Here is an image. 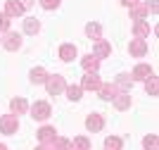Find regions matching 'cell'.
Listing matches in <instances>:
<instances>
[{
    "instance_id": "cell-30",
    "label": "cell",
    "mask_w": 159,
    "mask_h": 150,
    "mask_svg": "<svg viewBox=\"0 0 159 150\" xmlns=\"http://www.w3.org/2000/svg\"><path fill=\"white\" fill-rule=\"evenodd\" d=\"M0 31H10V17L5 12H0Z\"/></svg>"
},
{
    "instance_id": "cell-16",
    "label": "cell",
    "mask_w": 159,
    "mask_h": 150,
    "mask_svg": "<svg viewBox=\"0 0 159 150\" xmlns=\"http://www.w3.org/2000/svg\"><path fill=\"white\" fill-rule=\"evenodd\" d=\"M76 55H79V52H76V46H71V43H64V46L60 48V60H64V62H71Z\"/></svg>"
},
{
    "instance_id": "cell-5",
    "label": "cell",
    "mask_w": 159,
    "mask_h": 150,
    "mask_svg": "<svg viewBox=\"0 0 159 150\" xmlns=\"http://www.w3.org/2000/svg\"><path fill=\"white\" fill-rule=\"evenodd\" d=\"M2 46H5V50H10V52L19 50V48H21V36H19V33H14V31H7L5 38H2Z\"/></svg>"
},
{
    "instance_id": "cell-15",
    "label": "cell",
    "mask_w": 159,
    "mask_h": 150,
    "mask_svg": "<svg viewBox=\"0 0 159 150\" xmlns=\"http://www.w3.org/2000/svg\"><path fill=\"white\" fill-rule=\"evenodd\" d=\"M10 110H12V114H24L29 110V103L24 98H12L10 100Z\"/></svg>"
},
{
    "instance_id": "cell-17",
    "label": "cell",
    "mask_w": 159,
    "mask_h": 150,
    "mask_svg": "<svg viewBox=\"0 0 159 150\" xmlns=\"http://www.w3.org/2000/svg\"><path fill=\"white\" fill-rule=\"evenodd\" d=\"M81 67H83L86 72H98V67H100V60L95 57L93 52H90V55H86V57L81 60Z\"/></svg>"
},
{
    "instance_id": "cell-32",
    "label": "cell",
    "mask_w": 159,
    "mask_h": 150,
    "mask_svg": "<svg viewBox=\"0 0 159 150\" xmlns=\"http://www.w3.org/2000/svg\"><path fill=\"white\" fill-rule=\"evenodd\" d=\"M17 2H19L24 10H29V7H33V2H36V0H17Z\"/></svg>"
},
{
    "instance_id": "cell-8",
    "label": "cell",
    "mask_w": 159,
    "mask_h": 150,
    "mask_svg": "<svg viewBox=\"0 0 159 150\" xmlns=\"http://www.w3.org/2000/svg\"><path fill=\"white\" fill-rule=\"evenodd\" d=\"M128 52H131L133 57H143V55L147 52L145 38H133V41H131V46H128Z\"/></svg>"
},
{
    "instance_id": "cell-4",
    "label": "cell",
    "mask_w": 159,
    "mask_h": 150,
    "mask_svg": "<svg viewBox=\"0 0 159 150\" xmlns=\"http://www.w3.org/2000/svg\"><path fill=\"white\" fill-rule=\"evenodd\" d=\"M100 86H102V79L98 76V72H86V76L81 81V88H86V91H98Z\"/></svg>"
},
{
    "instance_id": "cell-23",
    "label": "cell",
    "mask_w": 159,
    "mask_h": 150,
    "mask_svg": "<svg viewBox=\"0 0 159 150\" xmlns=\"http://www.w3.org/2000/svg\"><path fill=\"white\" fill-rule=\"evenodd\" d=\"M50 76V74L43 69V67H36V69H31V81L33 84H45V79Z\"/></svg>"
},
{
    "instance_id": "cell-34",
    "label": "cell",
    "mask_w": 159,
    "mask_h": 150,
    "mask_svg": "<svg viewBox=\"0 0 159 150\" xmlns=\"http://www.w3.org/2000/svg\"><path fill=\"white\" fill-rule=\"evenodd\" d=\"M36 150H52V148H50V145H38Z\"/></svg>"
},
{
    "instance_id": "cell-31",
    "label": "cell",
    "mask_w": 159,
    "mask_h": 150,
    "mask_svg": "<svg viewBox=\"0 0 159 150\" xmlns=\"http://www.w3.org/2000/svg\"><path fill=\"white\" fill-rule=\"evenodd\" d=\"M147 5V12H152V14H157V10H159V5H157V0H150V2H145Z\"/></svg>"
},
{
    "instance_id": "cell-9",
    "label": "cell",
    "mask_w": 159,
    "mask_h": 150,
    "mask_svg": "<svg viewBox=\"0 0 159 150\" xmlns=\"http://www.w3.org/2000/svg\"><path fill=\"white\" fill-rule=\"evenodd\" d=\"M102 126H105V119H102V114H88L86 119V129L88 131H93V133H98V131H102Z\"/></svg>"
},
{
    "instance_id": "cell-2",
    "label": "cell",
    "mask_w": 159,
    "mask_h": 150,
    "mask_svg": "<svg viewBox=\"0 0 159 150\" xmlns=\"http://www.w3.org/2000/svg\"><path fill=\"white\" fill-rule=\"evenodd\" d=\"M17 129H19L17 114H2V117H0V133L12 136V133H17Z\"/></svg>"
},
{
    "instance_id": "cell-24",
    "label": "cell",
    "mask_w": 159,
    "mask_h": 150,
    "mask_svg": "<svg viewBox=\"0 0 159 150\" xmlns=\"http://www.w3.org/2000/svg\"><path fill=\"white\" fill-rule=\"evenodd\" d=\"M145 91H147V95H157V93H159V81H157V76L145 79Z\"/></svg>"
},
{
    "instance_id": "cell-11",
    "label": "cell",
    "mask_w": 159,
    "mask_h": 150,
    "mask_svg": "<svg viewBox=\"0 0 159 150\" xmlns=\"http://www.w3.org/2000/svg\"><path fill=\"white\" fill-rule=\"evenodd\" d=\"M5 14L7 17H21V14H24V7H21L17 0H7L5 2Z\"/></svg>"
},
{
    "instance_id": "cell-22",
    "label": "cell",
    "mask_w": 159,
    "mask_h": 150,
    "mask_svg": "<svg viewBox=\"0 0 159 150\" xmlns=\"http://www.w3.org/2000/svg\"><path fill=\"white\" fill-rule=\"evenodd\" d=\"M24 31L31 33V36H33V33H38V31H40V22L36 19V17H29V19H24Z\"/></svg>"
},
{
    "instance_id": "cell-21",
    "label": "cell",
    "mask_w": 159,
    "mask_h": 150,
    "mask_svg": "<svg viewBox=\"0 0 159 150\" xmlns=\"http://www.w3.org/2000/svg\"><path fill=\"white\" fill-rule=\"evenodd\" d=\"M50 148H52V150H71V141L64 138V136H57L52 143H50Z\"/></svg>"
},
{
    "instance_id": "cell-28",
    "label": "cell",
    "mask_w": 159,
    "mask_h": 150,
    "mask_svg": "<svg viewBox=\"0 0 159 150\" xmlns=\"http://www.w3.org/2000/svg\"><path fill=\"white\" fill-rule=\"evenodd\" d=\"M64 91H66V98H69V100H79L83 88H81V86H76V84H71V86H66Z\"/></svg>"
},
{
    "instance_id": "cell-20",
    "label": "cell",
    "mask_w": 159,
    "mask_h": 150,
    "mask_svg": "<svg viewBox=\"0 0 159 150\" xmlns=\"http://www.w3.org/2000/svg\"><path fill=\"white\" fill-rule=\"evenodd\" d=\"M133 33H135V38H147V36H150V26L140 19V22L133 24Z\"/></svg>"
},
{
    "instance_id": "cell-26",
    "label": "cell",
    "mask_w": 159,
    "mask_h": 150,
    "mask_svg": "<svg viewBox=\"0 0 159 150\" xmlns=\"http://www.w3.org/2000/svg\"><path fill=\"white\" fill-rule=\"evenodd\" d=\"M157 145H159L157 133H150V136L143 138V148H145V150H157Z\"/></svg>"
},
{
    "instance_id": "cell-12",
    "label": "cell",
    "mask_w": 159,
    "mask_h": 150,
    "mask_svg": "<svg viewBox=\"0 0 159 150\" xmlns=\"http://www.w3.org/2000/svg\"><path fill=\"white\" fill-rule=\"evenodd\" d=\"M98 93H100V98H102V100H112L114 95L119 93V88H116L114 84H102V86L98 88Z\"/></svg>"
},
{
    "instance_id": "cell-35",
    "label": "cell",
    "mask_w": 159,
    "mask_h": 150,
    "mask_svg": "<svg viewBox=\"0 0 159 150\" xmlns=\"http://www.w3.org/2000/svg\"><path fill=\"white\" fill-rule=\"evenodd\" d=\"M0 150H7V148H5V145H2V143H0Z\"/></svg>"
},
{
    "instance_id": "cell-19",
    "label": "cell",
    "mask_w": 159,
    "mask_h": 150,
    "mask_svg": "<svg viewBox=\"0 0 159 150\" xmlns=\"http://www.w3.org/2000/svg\"><path fill=\"white\" fill-rule=\"evenodd\" d=\"M145 17H147V5L145 2H138V5L131 7V19L140 22V19H145Z\"/></svg>"
},
{
    "instance_id": "cell-14",
    "label": "cell",
    "mask_w": 159,
    "mask_h": 150,
    "mask_svg": "<svg viewBox=\"0 0 159 150\" xmlns=\"http://www.w3.org/2000/svg\"><path fill=\"white\" fill-rule=\"evenodd\" d=\"M150 76H154V72H152V67H150V65H138L135 69H133V79L145 81V79H150Z\"/></svg>"
},
{
    "instance_id": "cell-7",
    "label": "cell",
    "mask_w": 159,
    "mask_h": 150,
    "mask_svg": "<svg viewBox=\"0 0 159 150\" xmlns=\"http://www.w3.org/2000/svg\"><path fill=\"white\" fill-rule=\"evenodd\" d=\"M112 100H114V107H116V110H128V107H131V103H133L128 91H119Z\"/></svg>"
},
{
    "instance_id": "cell-33",
    "label": "cell",
    "mask_w": 159,
    "mask_h": 150,
    "mask_svg": "<svg viewBox=\"0 0 159 150\" xmlns=\"http://www.w3.org/2000/svg\"><path fill=\"white\" fill-rule=\"evenodd\" d=\"M140 0H121V5L124 7H133V5H138Z\"/></svg>"
},
{
    "instance_id": "cell-13",
    "label": "cell",
    "mask_w": 159,
    "mask_h": 150,
    "mask_svg": "<svg viewBox=\"0 0 159 150\" xmlns=\"http://www.w3.org/2000/svg\"><path fill=\"white\" fill-rule=\"evenodd\" d=\"M109 52H112V46H109V43H107V41H95V48H93V55L95 57H107V55H109Z\"/></svg>"
},
{
    "instance_id": "cell-10",
    "label": "cell",
    "mask_w": 159,
    "mask_h": 150,
    "mask_svg": "<svg viewBox=\"0 0 159 150\" xmlns=\"http://www.w3.org/2000/svg\"><path fill=\"white\" fill-rule=\"evenodd\" d=\"M86 36L93 41H102V26L98 22H88L86 24Z\"/></svg>"
},
{
    "instance_id": "cell-27",
    "label": "cell",
    "mask_w": 159,
    "mask_h": 150,
    "mask_svg": "<svg viewBox=\"0 0 159 150\" xmlns=\"http://www.w3.org/2000/svg\"><path fill=\"white\" fill-rule=\"evenodd\" d=\"M121 145H124V141L116 136H109L105 138V150H121Z\"/></svg>"
},
{
    "instance_id": "cell-18",
    "label": "cell",
    "mask_w": 159,
    "mask_h": 150,
    "mask_svg": "<svg viewBox=\"0 0 159 150\" xmlns=\"http://www.w3.org/2000/svg\"><path fill=\"white\" fill-rule=\"evenodd\" d=\"M131 84H133V76H131V74H119L116 81H114V86H116L119 91H131Z\"/></svg>"
},
{
    "instance_id": "cell-25",
    "label": "cell",
    "mask_w": 159,
    "mask_h": 150,
    "mask_svg": "<svg viewBox=\"0 0 159 150\" xmlns=\"http://www.w3.org/2000/svg\"><path fill=\"white\" fill-rule=\"evenodd\" d=\"M71 150H90V141L86 136H79L71 141Z\"/></svg>"
},
{
    "instance_id": "cell-29",
    "label": "cell",
    "mask_w": 159,
    "mask_h": 150,
    "mask_svg": "<svg viewBox=\"0 0 159 150\" xmlns=\"http://www.w3.org/2000/svg\"><path fill=\"white\" fill-rule=\"evenodd\" d=\"M62 0H40V5H43V10H57L60 7Z\"/></svg>"
},
{
    "instance_id": "cell-1",
    "label": "cell",
    "mask_w": 159,
    "mask_h": 150,
    "mask_svg": "<svg viewBox=\"0 0 159 150\" xmlns=\"http://www.w3.org/2000/svg\"><path fill=\"white\" fill-rule=\"evenodd\" d=\"M45 88H48V93H50V95H60V93H64V88H66L64 76H60V74L48 76V79H45Z\"/></svg>"
},
{
    "instance_id": "cell-6",
    "label": "cell",
    "mask_w": 159,
    "mask_h": 150,
    "mask_svg": "<svg viewBox=\"0 0 159 150\" xmlns=\"http://www.w3.org/2000/svg\"><path fill=\"white\" fill-rule=\"evenodd\" d=\"M38 141H40V145H50L57 138V131H55V126H43V129H38Z\"/></svg>"
},
{
    "instance_id": "cell-3",
    "label": "cell",
    "mask_w": 159,
    "mask_h": 150,
    "mask_svg": "<svg viewBox=\"0 0 159 150\" xmlns=\"http://www.w3.org/2000/svg\"><path fill=\"white\" fill-rule=\"evenodd\" d=\"M50 114H52V110H50V105L43 103V100H38V103H33V105H31V117H33V119L43 122V119H48Z\"/></svg>"
}]
</instances>
